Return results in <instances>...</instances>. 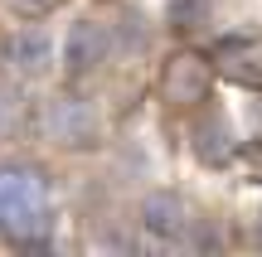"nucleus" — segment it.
Wrapping results in <instances>:
<instances>
[{
    "mask_svg": "<svg viewBox=\"0 0 262 257\" xmlns=\"http://www.w3.org/2000/svg\"><path fill=\"white\" fill-rule=\"evenodd\" d=\"M141 223H146V233H156V238H180V233L189 228L185 199H180V194H170V190L146 194V204H141Z\"/></svg>",
    "mask_w": 262,
    "mask_h": 257,
    "instance_id": "nucleus-6",
    "label": "nucleus"
},
{
    "mask_svg": "<svg viewBox=\"0 0 262 257\" xmlns=\"http://www.w3.org/2000/svg\"><path fill=\"white\" fill-rule=\"evenodd\" d=\"M29 126V97L25 87H0V141H10L15 131H25Z\"/></svg>",
    "mask_w": 262,
    "mask_h": 257,
    "instance_id": "nucleus-7",
    "label": "nucleus"
},
{
    "mask_svg": "<svg viewBox=\"0 0 262 257\" xmlns=\"http://www.w3.org/2000/svg\"><path fill=\"white\" fill-rule=\"evenodd\" d=\"M5 58H10V68H15L19 78H39V73L54 68V44H49L44 29H19V34L10 39Z\"/></svg>",
    "mask_w": 262,
    "mask_h": 257,
    "instance_id": "nucleus-5",
    "label": "nucleus"
},
{
    "mask_svg": "<svg viewBox=\"0 0 262 257\" xmlns=\"http://www.w3.org/2000/svg\"><path fill=\"white\" fill-rule=\"evenodd\" d=\"M209 0H165V25L175 34H194V29L209 25Z\"/></svg>",
    "mask_w": 262,
    "mask_h": 257,
    "instance_id": "nucleus-8",
    "label": "nucleus"
},
{
    "mask_svg": "<svg viewBox=\"0 0 262 257\" xmlns=\"http://www.w3.org/2000/svg\"><path fill=\"white\" fill-rule=\"evenodd\" d=\"M257 248H262V223H257Z\"/></svg>",
    "mask_w": 262,
    "mask_h": 257,
    "instance_id": "nucleus-11",
    "label": "nucleus"
},
{
    "mask_svg": "<svg viewBox=\"0 0 262 257\" xmlns=\"http://www.w3.org/2000/svg\"><path fill=\"white\" fill-rule=\"evenodd\" d=\"M209 87H214V68L199 54H175L165 63V73H160V97L170 107H180V112L209 102Z\"/></svg>",
    "mask_w": 262,
    "mask_h": 257,
    "instance_id": "nucleus-3",
    "label": "nucleus"
},
{
    "mask_svg": "<svg viewBox=\"0 0 262 257\" xmlns=\"http://www.w3.org/2000/svg\"><path fill=\"white\" fill-rule=\"evenodd\" d=\"M39 131L54 146H63V151H88V146H97V136H102V116H97V107L88 102V97L54 92L39 107Z\"/></svg>",
    "mask_w": 262,
    "mask_h": 257,
    "instance_id": "nucleus-2",
    "label": "nucleus"
},
{
    "mask_svg": "<svg viewBox=\"0 0 262 257\" xmlns=\"http://www.w3.org/2000/svg\"><path fill=\"white\" fill-rule=\"evenodd\" d=\"M199 155L204 160H224L228 151H233V136H228V126H224V116H209V122H199Z\"/></svg>",
    "mask_w": 262,
    "mask_h": 257,
    "instance_id": "nucleus-9",
    "label": "nucleus"
},
{
    "mask_svg": "<svg viewBox=\"0 0 262 257\" xmlns=\"http://www.w3.org/2000/svg\"><path fill=\"white\" fill-rule=\"evenodd\" d=\"M5 10L19 15V19H44V15L58 10V0H5Z\"/></svg>",
    "mask_w": 262,
    "mask_h": 257,
    "instance_id": "nucleus-10",
    "label": "nucleus"
},
{
    "mask_svg": "<svg viewBox=\"0 0 262 257\" xmlns=\"http://www.w3.org/2000/svg\"><path fill=\"white\" fill-rule=\"evenodd\" d=\"M49 180L39 165H0V233L10 243H39L49 233Z\"/></svg>",
    "mask_w": 262,
    "mask_h": 257,
    "instance_id": "nucleus-1",
    "label": "nucleus"
},
{
    "mask_svg": "<svg viewBox=\"0 0 262 257\" xmlns=\"http://www.w3.org/2000/svg\"><path fill=\"white\" fill-rule=\"evenodd\" d=\"M107 54H112V29H107L102 19H78V25L68 29V39H63V68H68V78L97 73V68L107 63Z\"/></svg>",
    "mask_w": 262,
    "mask_h": 257,
    "instance_id": "nucleus-4",
    "label": "nucleus"
}]
</instances>
